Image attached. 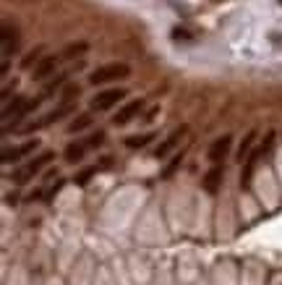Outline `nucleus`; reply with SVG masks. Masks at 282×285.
Returning a JSON list of instances; mask_svg holds the SVG:
<instances>
[{
  "label": "nucleus",
  "instance_id": "4",
  "mask_svg": "<svg viewBox=\"0 0 282 285\" xmlns=\"http://www.w3.org/2000/svg\"><path fill=\"white\" fill-rule=\"evenodd\" d=\"M186 131H188V126H181V128H175V131H172V134H170V136H167V139H165V141H162L157 149H155V157H157V160L167 157L170 152L175 149V144H178V141L186 136Z\"/></svg>",
  "mask_w": 282,
  "mask_h": 285
},
{
  "label": "nucleus",
  "instance_id": "7",
  "mask_svg": "<svg viewBox=\"0 0 282 285\" xmlns=\"http://www.w3.org/2000/svg\"><path fill=\"white\" fill-rule=\"evenodd\" d=\"M230 144H233V136L230 134H225V136H220L212 147H209V160L212 162H220L225 155H227V149H230Z\"/></svg>",
  "mask_w": 282,
  "mask_h": 285
},
{
  "label": "nucleus",
  "instance_id": "20",
  "mask_svg": "<svg viewBox=\"0 0 282 285\" xmlns=\"http://www.w3.org/2000/svg\"><path fill=\"white\" fill-rule=\"evenodd\" d=\"M39 53H42V48H37V50H32V53H29V55H27L24 60H21V65H24V68H29V65H32V63H34V60L39 58Z\"/></svg>",
  "mask_w": 282,
  "mask_h": 285
},
{
  "label": "nucleus",
  "instance_id": "15",
  "mask_svg": "<svg viewBox=\"0 0 282 285\" xmlns=\"http://www.w3.org/2000/svg\"><path fill=\"white\" fill-rule=\"evenodd\" d=\"M181 162H183V152H181V155H175V157L170 160V165H167V168L162 170V178H170V175H172V173H175V170L181 168Z\"/></svg>",
  "mask_w": 282,
  "mask_h": 285
},
{
  "label": "nucleus",
  "instance_id": "22",
  "mask_svg": "<svg viewBox=\"0 0 282 285\" xmlns=\"http://www.w3.org/2000/svg\"><path fill=\"white\" fill-rule=\"evenodd\" d=\"M279 6H282V0H279Z\"/></svg>",
  "mask_w": 282,
  "mask_h": 285
},
{
  "label": "nucleus",
  "instance_id": "21",
  "mask_svg": "<svg viewBox=\"0 0 282 285\" xmlns=\"http://www.w3.org/2000/svg\"><path fill=\"white\" fill-rule=\"evenodd\" d=\"M63 97H66V102H68V100H73V97H79V86H68Z\"/></svg>",
  "mask_w": 282,
  "mask_h": 285
},
{
  "label": "nucleus",
  "instance_id": "11",
  "mask_svg": "<svg viewBox=\"0 0 282 285\" xmlns=\"http://www.w3.org/2000/svg\"><path fill=\"white\" fill-rule=\"evenodd\" d=\"M84 149H86V144H68L66 147V162H81V157H84Z\"/></svg>",
  "mask_w": 282,
  "mask_h": 285
},
{
  "label": "nucleus",
  "instance_id": "9",
  "mask_svg": "<svg viewBox=\"0 0 282 285\" xmlns=\"http://www.w3.org/2000/svg\"><path fill=\"white\" fill-rule=\"evenodd\" d=\"M55 68H58V58H55V55H50V58H45V60H39V65L34 68V81L47 79L50 74H55Z\"/></svg>",
  "mask_w": 282,
  "mask_h": 285
},
{
  "label": "nucleus",
  "instance_id": "12",
  "mask_svg": "<svg viewBox=\"0 0 282 285\" xmlns=\"http://www.w3.org/2000/svg\"><path fill=\"white\" fill-rule=\"evenodd\" d=\"M151 139H155V134H141V136H128L125 139V147L128 149H141V147H146Z\"/></svg>",
  "mask_w": 282,
  "mask_h": 285
},
{
  "label": "nucleus",
  "instance_id": "2",
  "mask_svg": "<svg viewBox=\"0 0 282 285\" xmlns=\"http://www.w3.org/2000/svg\"><path fill=\"white\" fill-rule=\"evenodd\" d=\"M53 152H45V155H39L37 160H32V162H27L24 168H21V170H16V175H13V181L21 186V183H27L29 178H34V175L42 170V168H45V165H50L53 162Z\"/></svg>",
  "mask_w": 282,
  "mask_h": 285
},
{
  "label": "nucleus",
  "instance_id": "17",
  "mask_svg": "<svg viewBox=\"0 0 282 285\" xmlns=\"http://www.w3.org/2000/svg\"><path fill=\"white\" fill-rule=\"evenodd\" d=\"M63 81H66V74H63V76H58L55 81H50V84L45 86V94H42V100H45V97H53V94L58 92V86H60Z\"/></svg>",
  "mask_w": 282,
  "mask_h": 285
},
{
  "label": "nucleus",
  "instance_id": "10",
  "mask_svg": "<svg viewBox=\"0 0 282 285\" xmlns=\"http://www.w3.org/2000/svg\"><path fill=\"white\" fill-rule=\"evenodd\" d=\"M89 126H92V115L84 113V115H79V118H73V121L68 123V134H79V131L89 128Z\"/></svg>",
  "mask_w": 282,
  "mask_h": 285
},
{
  "label": "nucleus",
  "instance_id": "6",
  "mask_svg": "<svg viewBox=\"0 0 282 285\" xmlns=\"http://www.w3.org/2000/svg\"><path fill=\"white\" fill-rule=\"evenodd\" d=\"M141 107H144V102H141V100L128 102V105L123 107V110H118V115L113 118V123H115V126H125L128 121H134V118L141 113Z\"/></svg>",
  "mask_w": 282,
  "mask_h": 285
},
{
  "label": "nucleus",
  "instance_id": "8",
  "mask_svg": "<svg viewBox=\"0 0 282 285\" xmlns=\"http://www.w3.org/2000/svg\"><path fill=\"white\" fill-rule=\"evenodd\" d=\"M222 175H225L222 165H214V168H212V170L204 175V191L217 194V188H220V183H222Z\"/></svg>",
  "mask_w": 282,
  "mask_h": 285
},
{
  "label": "nucleus",
  "instance_id": "14",
  "mask_svg": "<svg viewBox=\"0 0 282 285\" xmlns=\"http://www.w3.org/2000/svg\"><path fill=\"white\" fill-rule=\"evenodd\" d=\"M94 175H97V168H84V170L76 175V178H73V183H76V186H86V183L94 178Z\"/></svg>",
  "mask_w": 282,
  "mask_h": 285
},
{
  "label": "nucleus",
  "instance_id": "18",
  "mask_svg": "<svg viewBox=\"0 0 282 285\" xmlns=\"http://www.w3.org/2000/svg\"><path fill=\"white\" fill-rule=\"evenodd\" d=\"M172 39H175V42H191V39H193V34H191L188 29L175 27V29H172Z\"/></svg>",
  "mask_w": 282,
  "mask_h": 285
},
{
  "label": "nucleus",
  "instance_id": "3",
  "mask_svg": "<svg viewBox=\"0 0 282 285\" xmlns=\"http://www.w3.org/2000/svg\"><path fill=\"white\" fill-rule=\"evenodd\" d=\"M125 97V89H105L97 97H92V110H110Z\"/></svg>",
  "mask_w": 282,
  "mask_h": 285
},
{
  "label": "nucleus",
  "instance_id": "1",
  "mask_svg": "<svg viewBox=\"0 0 282 285\" xmlns=\"http://www.w3.org/2000/svg\"><path fill=\"white\" fill-rule=\"evenodd\" d=\"M125 76H131V68H128L125 63H107L89 76V84L102 86V84H110V81H118V79H125Z\"/></svg>",
  "mask_w": 282,
  "mask_h": 285
},
{
  "label": "nucleus",
  "instance_id": "13",
  "mask_svg": "<svg viewBox=\"0 0 282 285\" xmlns=\"http://www.w3.org/2000/svg\"><path fill=\"white\" fill-rule=\"evenodd\" d=\"M253 139H256V131H251V134H248V136L241 141V149H238V160H241V162H243V160H248V155H251L248 149H251Z\"/></svg>",
  "mask_w": 282,
  "mask_h": 285
},
{
  "label": "nucleus",
  "instance_id": "16",
  "mask_svg": "<svg viewBox=\"0 0 282 285\" xmlns=\"http://www.w3.org/2000/svg\"><path fill=\"white\" fill-rule=\"evenodd\" d=\"M86 42H76V45H71V48H66V53H63V58H73V55H81V53H86Z\"/></svg>",
  "mask_w": 282,
  "mask_h": 285
},
{
  "label": "nucleus",
  "instance_id": "19",
  "mask_svg": "<svg viewBox=\"0 0 282 285\" xmlns=\"http://www.w3.org/2000/svg\"><path fill=\"white\" fill-rule=\"evenodd\" d=\"M105 141V134H102V131H97V134H92L89 139H86V147H99Z\"/></svg>",
  "mask_w": 282,
  "mask_h": 285
},
{
  "label": "nucleus",
  "instance_id": "5",
  "mask_svg": "<svg viewBox=\"0 0 282 285\" xmlns=\"http://www.w3.org/2000/svg\"><path fill=\"white\" fill-rule=\"evenodd\" d=\"M37 147H39V141H37V139H32V141L21 144V147H16V149H3V165H11V162L21 160L24 155H29V152H34Z\"/></svg>",
  "mask_w": 282,
  "mask_h": 285
}]
</instances>
